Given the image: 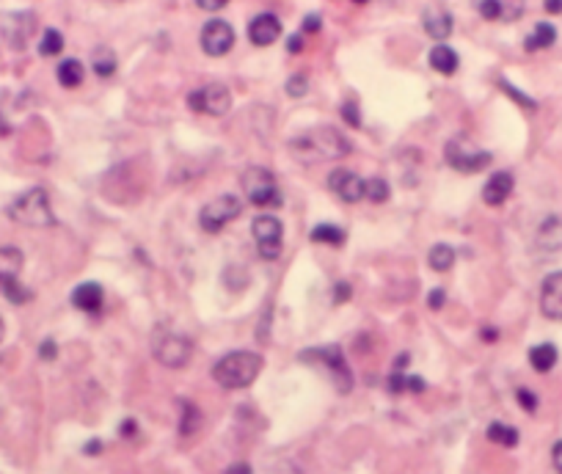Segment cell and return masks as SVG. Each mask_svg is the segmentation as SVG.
I'll return each mask as SVG.
<instances>
[{
  "label": "cell",
  "instance_id": "c3c4849f",
  "mask_svg": "<svg viewBox=\"0 0 562 474\" xmlns=\"http://www.w3.org/2000/svg\"><path fill=\"white\" fill-rule=\"evenodd\" d=\"M483 339H486V342H496V339H499V331H496L493 325H486V328H483Z\"/></svg>",
  "mask_w": 562,
  "mask_h": 474
},
{
  "label": "cell",
  "instance_id": "4316f807",
  "mask_svg": "<svg viewBox=\"0 0 562 474\" xmlns=\"http://www.w3.org/2000/svg\"><path fill=\"white\" fill-rule=\"evenodd\" d=\"M311 240L314 243H328V246H342L345 243V232L333 224H320L311 229Z\"/></svg>",
  "mask_w": 562,
  "mask_h": 474
},
{
  "label": "cell",
  "instance_id": "7bdbcfd3",
  "mask_svg": "<svg viewBox=\"0 0 562 474\" xmlns=\"http://www.w3.org/2000/svg\"><path fill=\"white\" fill-rule=\"evenodd\" d=\"M444 300H447L444 290H433V293L428 295V303H430V309H441V306H444Z\"/></svg>",
  "mask_w": 562,
  "mask_h": 474
},
{
  "label": "cell",
  "instance_id": "ffe728a7",
  "mask_svg": "<svg viewBox=\"0 0 562 474\" xmlns=\"http://www.w3.org/2000/svg\"><path fill=\"white\" fill-rule=\"evenodd\" d=\"M430 67L441 75H455L458 72V52L447 45H435L430 50Z\"/></svg>",
  "mask_w": 562,
  "mask_h": 474
},
{
  "label": "cell",
  "instance_id": "f35d334b",
  "mask_svg": "<svg viewBox=\"0 0 562 474\" xmlns=\"http://www.w3.org/2000/svg\"><path fill=\"white\" fill-rule=\"evenodd\" d=\"M353 295V290H350V284L348 281H339L336 284V295H333V303H345V300Z\"/></svg>",
  "mask_w": 562,
  "mask_h": 474
},
{
  "label": "cell",
  "instance_id": "30bf717a",
  "mask_svg": "<svg viewBox=\"0 0 562 474\" xmlns=\"http://www.w3.org/2000/svg\"><path fill=\"white\" fill-rule=\"evenodd\" d=\"M251 232H254L259 256H265V259H279L281 237H284V229H281L279 218H276V215H256L254 224H251Z\"/></svg>",
  "mask_w": 562,
  "mask_h": 474
},
{
  "label": "cell",
  "instance_id": "603a6c76",
  "mask_svg": "<svg viewBox=\"0 0 562 474\" xmlns=\"http://www.w3.org/2000/svg\"><path fill=\"white\" fill-rule=\"evenodd\" d=\"M529 364L535 367L537 373H549L557 364V348L554 345H537L529 350Z\"/></svg>",
  "mask_w": 562,
  "mask_h": 474
},
{
  "label": "cell",
  "instance_id": "7dc6e473",
  "mask_svg": "<svg viewBox=\"0 0 562 474\" xmlns=\"http://www.w3.org/2000/svg\"><path fill=\"white\" fill-rule=\"evenodd\" d=\"M549 14H562V0H543Z\"/></svg>",
  "mask_w": 562,
  "mask_h": 474
},
{
  "label": "cell",
  "instance_id": "ee69618b",
  "mask_svg": "<svg viewBox=\"0 0 562 474\" xmlns=\"http://www.w3.org/2000/svg\"><path fill=\"white\" fill-rule=\"evenodd\" d=\"M551 461H554V469L562 474V441H557L554 449H551Z\"/></svg>",
  "mask_w": 562,
  "mask_h": 474
},
{
  "label": "cell",
  "instance_id": "f1b7e54d",
  "mask_svg": "<svg viewBox=\"0 0 562 474\" xmlns=\"http://www.w3.org/2000/svg\"><path fill=\"white\" fill-rule=\"evenodd\" d=\"M61 50H64V36H61V30L47 28L45 36H42V42H39V52H42L45 58H52V55H58Z\"/></svg>",
  "mask_w": 562,
  "mask_h": 474
},
{
  "label": "cell",
  "instance_id": "9a60e30c",
  "mask_svg": "<svg viewBox=\"0 0 562 474\" xmlns=\"http://www.w3.org/2000/svg\"><path fill=\"white\" fill-rule=\"evenodd\" d=\"M281 36V20L276 14H259L248 26V39L256 47H270Z\"/></svg>",
  "mask_w": 562,
  "mask_h": 474
},
{
  "label": "cell",
  "instance_id": "8d00e7d4",
  "mask_svg": "<svg viewBox=\"0 0 562 474\" xmlns=\"http://www.w3.org/2000/svg\"><path fill=\"white\" fill-rule=\"evenodd\" d=\"M499 86H502V89H505V91H507V94H510L512 100H518V102H521V105H524V108H529V111H532V108H535V100H529V97H527V94H521V91H515V89H512L510 83H507V80H499Z\"/></svg>",
  "mask_w": 562,
  "mask_h": 474
},
{
  "label": "cell",
  "instance_id": "d4e9b609",
  "mask_svg": "<svg viewBox=\"0 0 562 474\" xmlns=\"http://www.w3.org/2000/svg\"><path fill=\"white\" fill-rule=\"evenodd\" d=\"M116 67H119V61H116V52L110 50V47H97L94 50V72L97 77H110L116 72Z\"/></svg>",
  "mask_w": 562,
  "mask_h": 474
},
{
  "label": "cell",
  "instance_id": "6da1fadb",
  "mask_svg": "<svg viewBox=\"0 0 562 474\" xmlns=\"http://www.w3.org/2000/svg\"><path fill=\"white\" fill-rule=\"evenodd\" d=\"M353 144L336 130V127H311L306 132H301L298 138L289 141V152L295 160L314 166V163H326V160H339L345 154H350Z\"/></svg>",
  "mask_w": 562,
  "mask_h": 474
},
{
  "label": "cell",
  "instance_id": "f5cc1de1",
  "mask_svg": "<svg viewBox=\"0 0 562 474\" xmlns=\"http://www.w3.org/2000/svg\"><path fill=\"white\" fill-rule=\"evenodd\" d=\"M3 334H6V323H3V317H0V342H3Z\"/></svg>",
  "mask_w": 562,
  "mask_h": 474
},
{
  "label": "cell",
  "instance_id": "b9f144b4",
  "mask_svg": "<svg viewBox=\"0 0 562 474\" xmlns=\"http://www.w3.org/2000/svg\"><path fill=\"white\" fill-rule=\"evenodd\" d=\"M406 389H408V392H425V380H422L419 375H408V378H406Z\"/></svg>",
  "mask_w": 562,
  "mask_h": 474
},
{
  "label": "cell",
  "instance_id": "d6a6232c",
  "mask_svg": "<svg viewBox=\"0 0 562 474\" xmlns=\"http://www.w3.org/2000/svg\"><path fill=\"white\" fill-rule=\"evenodd\" d=\"M306 91H309V77L306 75H292L289 80H287V94H289V97H295V100H298V97H304Z\"/></svg>",
  "mask_w": 562,
  "mask_h": 474
},
{
  "label": "cell",
  "instance_id": "60d3db41",
  "mask_svg": "<svg viewBox=\"0 0 562 474\" xmlns=\"http://www.w3.org/2000/svg\"><path fill=\"white\" fill-rule=\"evenodd\" d=\"M226 3H229V0H196V6H199L202 11H221Z\"/></svg>",
  "mask_w": 562,
  "mask_h": 474
},
{
  "label": "cell",
  "instance_id": "e0dca14e",
  "mask_svg": "<svg viewBox=\"0 0 562 474\" xmlns=\"http://www.w3.org/2000/svg\"><path fill=\"white\" fill-rule=\"evenodd\" d=\"M105 293L97 281H86V284H77L75 293H72V303H75L80 312H88V315H97L103 309Z\"/></svg>",
  "mask_w": 562,
  "mask_h": 474
},
{
  "label": "cell",
  "instance_id": "5b68a950",
  "mask_svg": "<svg viewBox=\"0 0 562 474\" xmlns=\"http://www.w3.org/2000/svg\"><path fill=\"white\" fill-rule=\"evenodd\" d=\"M243 193L256 207H281V201H284L273 171L270 169H262V166L246 169V174H243Z\"/></svg>",
  "mask_w": 562,
  "mask_h": 474
},
{
  "label": "cell",
  "instance_id": "ac0fdd59",
  "mask_svg": "<svg viewBox=\"0 0 562 474\" xmlns=\"http://www.w3.org/2000/svg\"><path fill=\"white\" fill-rule=\"evenodd\" d=\"M422 26H425V33L430 39H435V42H444V39L452 36V17L447 11H441V9H428Z\"/></svg>",
  "mask_w": 562,
  "mask_h": 474
},
{
  "label": "cell",
  "instance_id": "bcb514c9",
  "mask_svg": "<svg viewBox=\"0 0 562 474\" xmlns=\"http://www.w3.org/2000/svg\"><path fill=\"white\" fill-rule=\"evenodd\" d=\"M224 474H251V466L240 461V463H231V466H229V469H226V472H224Z\"/></svg>",
  "mask_w": 562,
  "mask_h": 474
},
{
  "label": "cell",
  "instance_id": "8fae6325",
  "mask_svg": "<svg viewBox=\"0 0 562 474\" xmlns=\"http://www.w3.org/2000/svg\"><path fill=\"white\" fill-rule=\"evenodd\" d=\"M234 45V28L226 23V20H210L205 28H202V50L212 58L218 55H226Z\"/></svg>",
  "mask_w": 562,
  "mask_h": 474
},
{
  "label": "cell",
  "instance_id": "db71d44e",
  "mask_svg": "<svg viewBox=\"0 0 562 474\" xmlns=\"http://www.w3.org/2000/svg\"><path fill=\"white\" fill-rule=\"evenodd\" d=\"M353 3H367V0H353Z\"/></svg>",
  "mask_w": 562,
  "mask_h": 474
},
{
  "label": "cell",
  "instance_id": "8992f818",
  "mask_svg": "<svg viewBox=\"0 0 562 474\" xmlns=\"http://www.w3.org/2000/svg\"><path fill=\"white\" fill-rule=\"evenodd\" d=\"M444 157H447V163H449L455 171H460V174H477V171H483L486 166H491V152L477 149L466 135L452 138V141L447 144V149H444Z\"/></svg>",
  "mask_w": 562,
  "mask_h": 474
},
{
  "label": "cell",
  "instance_id": "5bb4252c",
  "mask_svg": "<svg viewBox=\"0 0 562 474\" xmlns=\"http://www.w3.org/2000/svg\"><path fill=\"white\" fill-rule=\"evenodd\" d=\"M540 312L549 320H560L562 323V271L546 276L543 290H540Z\"/></svg>",
  "mask_w": 562,
  "mask_h": 474
},
{
  "label": "cell",
  "instance_id": "9c48e42d",
  "mask_svg": "<svg viewBox=\"0 0 562 474\" xmlns=\"http://www.w3.org/2000/svg\"><path fill=\"white\" fill-rule=\"evenodd\" d=\"M193 356V342L182 334H163L154 339V359L168 367V370H182Z\"/></svg>",
  "mask_w": 562,
  "mask_h": 474
},
{
  "label": "cell",
  "instance_id": "681fc988",
  "mask_svg": "<svg viewBox=\"0 0 562 474\" xmlns=\"http://www.w3.org/2000/svg\"><path fill=\"white\" fill-rule=\"evenodd\" d=\"M287 47H289V52H298L301 47H304V36H301V33H298V36H292Z\"/></svg>",
  "mask_w": 562,
  "mask_h": 474
},
{
  "label": "cell",
  "instance_id": "cb8c5ba5",
  "mask_svg": "<svg viewBox=\"0 0 562 474\" xmlns=\"http://www.w3.org/2000/svg\"><path fill=\"white\" fill-rule=\"evenodd\" d=\"M428 262H430V268H433V271L444 273V271H449V268H452V262H455V249H452V246H447V243H438V246L430 249Z\"/></svg>",
  "mask_w": 562,
  "mask_h": 474
},
{
  "label": "cell",
  "instance_id": "e575fe53",
  "mask_svg": "<svg viewBox=\"0 0 562 474\" xmlns=\"http://www.w3.org/2000/svg\"><path fill=\"white\" fill-rule=\"evenodd\" d=\"M342 119L350 127H361V113H358L356 102H345V105H342Z\"/></svg>",
  "mask_w": 562,
  "mask_h": 474
},
{
  "label": "cell",
  "instance_id": "277c9868",
  "mask_svg": "<svg viewBox=\"0 0 562 474\" xmlns=\"http://www.w3.org/2000/svg\"><path fill=\"white\" fill-rule=\"evenodd\" d=\"M301 361L306 364H320L331 373V380L336 386L339 395H348L353 389V373L345 361V353L336 348V345H328V348H311L306 353H301Z\"/></svg>",
  "mask_w": 562,
  "mask_h": 474
},
{
  "label": "cell",
  "instance_id": "4dcf8cb0",
  "mask_svg": "<svg viewBox=\"0 0 562 474\" xmlns=\"http://www.w3.org/2000/svg\"><path fill=\"white\" fill-rule=\"evenodd\" d=\"M3 295L11 300V303H17V306H23V303H28V300L33 298V295H30V290H25L17 278H14V281H8V284L3 287Z\"/></svg>",
  "mask_w": 562,
  "mask_h": 474
},
{
  "label": "cell",
  "instance_id": "d6986e66",
  "mask_svg": "<svg viewBox=\"0 0 562 474\" xmlns=\"http://www.w3.org/2000/svg\"><path fill=\"white\" fill-rule=\"evenodd\" d=\"M23 271V251L11 249V246H3L0 249V293L8 281H14Z\"/></svg>",
  "mask_w": 562,
  "mask_h": 474
},
{
  "label": "cell",
  "instance_id": "44dd1931",
  "mask_svg": "<svg viewBox=\"0 0 562 474\" xmlns=\"http://www.w3.org/2000/svg\"><path fill=\"white\" fill-rule=\"evenodd\" d=\"M557 42V30H554V26L551 23H537L535 30L527 36V42H524V47L529 52L535 50H546V47H551Z\"/></svg>",
  "mask_w": 562,
  "mask_h": 474
},
{
  "label": "cell",
  "instance_id": "2e32d148",
  "mask_svg": "<svg viewBox=\"0 0 562 474\" xmlns=\"http://www.w3.org/2000/svg\"><path fill=\"white\" fill-rule=\"evenodd\" d=\"M510 193H512V174L510 171H496V174H491V179H488L486 188H483V201H486L488 207H499V204L507 201Z\"/></svg>",
  "mask_w": 562,
  "mask_h": 474
},
{
  "label": "cell",
  "instance_id": "f546056e",
  "mask_svg": "<svg viewBox=\"0 0 562 474\" xmlns=\"http://www.w3.org/2000/svg\"><path fill=\"white\" fill-rule=\"evenodd\" d=\"M182 436H190V433H196L199 430V424H202V414H199V408L193 405V402H182Z\"/></svg>",
  "mask_w": 562,
  "mask_h": 474
},
{
  "label": "cell",
  "instance_id": "816d5d0a",
  "mask_svg": "<svg viewBox=\"0 0 562 474\" xmlns=\"http://www.w3.org/2000/svg\"><path fill=\"white\" fill-rule=\"evenodd\" d=\"M130 433H135V422H132V419L122 422V436H130Z\"/></svg>",
  "mask_w": 562,
  "mask_h": 474
},
{
  "label": "cell",
  "instance_id": "7402d4cb",
  "mask_svg": "<svg viewBox=\"0 0 562 474\" xmlns=\"http://www.w3.org/2000/svg\"><path fill=\"white\" fill-rule=\"evenodd\" d=\"M83 77H86V69H83V64L77 58H67V61L58 64V80H61V86L77 89L83 83Z\"/></svg>",
  "mask_w": 562,
  "mask_h": 474
},
{
  "label": "cell",
  "instance_id": "ba28073f",
  "mask_svg": "<svg viewBox=\"0 0 562 474\" xmlns=\"http://www.w3.org/2000/svg\"><path fill=\"white\" fill-rule=\"evenodd\" d=\"M188 108L196 113H207V116H226L231 108L229 89L221 83H210L205 89H196L188 94Z\"/></svg>",
  "mask_w": 562,
  "mask_h": 474
},
{
  "label": "cell",
  "instance_id": "52a82bcc",
  "mask_svg": "<svg viewBox=\"0 0 562 474\" xmlns=\"http://www.w3.org/2000/svg\"><path fill=\"white\" fill-rule=\"evenodd\" d=\"M240 213H243V201L237 199V196H231V193H224V196L207 201L205 207H202V213H199V226H202L205 232H210V235H215V232H221L229 221H234Z\"/></svg>",
  "mask_w": 562,
  "mask_h": 474
},
{
  "label": "cell",
  "instance_id": "d590c367",
  "mask_svg": "<svg viewBox=\"0 0 562 474\" xmlns=\"http://www.w3.org/2000/svg\"><path fill=\"white\" fill-rule=\"evenodd\" d=\"M406 378H408V375H403L400 370H391V375H389V392H391V395L406 392Z\"/></svg>",
  "mask_w": 562,
  "mask_h": 474
},
{
  "label": "cell",
  "instance_id": "4fadbf2b",
  "mask_svg": "<svg viewBox=\"0 0 562 474\" xmlns=\"http://www.w3.org/2000/svg\"><path fill=\"white\" fill-rule=\"evenodd\" d=\"M33 28H36V17L30 14V11H20V14H11L6 23H3V36H6V42L14 47V50H23L25 47V42L30 39V33H33Z\"/></svg>",
  "mask_w": 562,
  "mask_h": 474
},
{
  "label": "cell",
  "instance_id": "7a4b0ae2",
  "mask_svg": "<svg viewBox=\"0 0 562 474\" xmlns=\"http://www.w3.org/2000/svg\"><path fill=\"white\" fill-rule=\"evenodd\" d=\"M265 361L259 353H251V350H234V353H226L221 361H215L212 367V378L218 386L224 389H246L256 380V375L262 373Z\"/></svg>",
  "mask_w": 562,
  "mask_h": 474
},
{
  "label": "cell",
  "instance_id": "f6af8a7d",
  "mask_svg": "<svg viewBox=\"0 0 562 474\" xmlns=\"http://www.w3.org/2000/svg\"><path fill=\"white\" fill-rule=\"evenodd\" d=\"M317 30H320V17L311 14V17H306V23H304V33H317Z\"/></svg>",
  "mask_w": 562,
  "mask_h": 474
},
{
  "label": "cell",
  "instance_id": "83f0119b",
  "mask_svg": "<svg viewBox=\"0 0 562 474\" xmlns=\"http://www.w3.org/2000/svg\"><path fill=\"white\" fill-rule=\"evenodd\" d=\"M364 199L375 201V204H384L389 199V182L381 179V176L364 179Z\"/></svg>",
  "mask_w": 562,
  "mask_h": 474
},
{
  "label": "cell",
  "instance_id": "74e56055",
  "mask_svg": "<svg viewBox=\"0 0 562 474\" xmlns=\"http://www.w3.org/2000/svg\"><path fill=\"white\" fill-rule=\"evenodd\" d=\"M515 397H518V402H521V408H524V411H529V414L537 408V397L529 392V389H518V392H515Z\"/></svg>",
  "mask_w": 562,
  "mask_h": 474
},
{
  "label": "cell",
  "instance_id": "f907efd6",
  "mask_svg": "<svg viewBox=\"0 0 562 474\" xmlns=\"http://www.w3.org/2000/svg\"><path fill=\"white\" fill-rule=\"evenodd\" d=\"M100 449H103V441H97V439H94V441H88V444H86L83 452H86V455H97Z\"/></svg>",
  "mask_w": 562,
  "mask_h": 474
},
{
  "label": "cell",
  "instance_id": "ab89813d",
  "mask_svg": "<svg viewBox=\"0 0 562 474\" xmlns=\"http://www.w3.org/2000/svg\"><path fill=\"white\" fill-rule=\"evenodd\" d=\"M39 356H42L45 361H52V359L58 356V350H55V342H52V339H45V342L39 345Z\"/></svg>",
  "mask_w": 562,
  "mask_h": 474
},
{
  "label": "cell",
  "instance_id": "1f68e13d",
  "mask_svg": "<svg viewBox=\"0 0 562 474\" xmlns=\"http://www.w3.org/2000/svg\"><path fill=\"white\" fill-rule=\"evenodd\" d=\"M499 9L505 23H515L524 14V0H499Z\"/></svg>",
  "mask_w": 562,
  "mask_h": 474
},
{
  "label": "cell",
  "instance_id": "484cf974",
  "mask_svg": "<svg viewBox=\"0 0 562 474\" xmlns=\"http://www.w3.org/2000/svg\"><path fill=\"white\" fill-rule=\"evenodd\" d=\"M488 439L493 444H502V447H515L518 444V430L505 422H493L488 427Z\"/></svg>",
  "mask_w": 562,
  "mask_h": 474
},
{
  "label": "cell",
  "instance_id": "3957f363",
  "mask_svg": "<svg viewBox=\"0 0 562 474\" xmlns=\"http://www.w3.org/2000/svg\"><path fill=\"white\" fill-rule=\"evenodd\" d=\"M6 213H8L11 221H17V224H23V226H30V229H45V226L55 224L52 210H50V199H47V191H42V188H30L23 196H17V199L8 204Z\"/></svg>",
  "mask_w": 562,
  "mask_h": 474
},
{
  "label": "cell",
  "instance_id": "836d02e7",
  "mask_svg": "<svg viewBox=\"0 0 562 474\" xmlns=\"http://www.w3.org/2000/svg\"><path fill=\"white\" fill-rule=\"evenodd\" d=\"M477 9L486 20H502V9H499V0H477Z\"/></svg>",
  "mask_w": 562,
  "mask_h": 474
},
{
  "label": "cell",
  "instance_id": "7c38bea8",
  "mask_svg": "<svg viewBox=\"0 0 562 474\" xmlns=\"http://www.w3.org/2000/svg\"><path fill=\"white\" fill-rule=\"evenodd\" d=\"M328 188L348 204H356V201L364 199V179H358L353 171L348 169H336L328 174Z\"/></svg>",
  "mask_w": 562,
  "mask_h": 474
}]
</instances>
